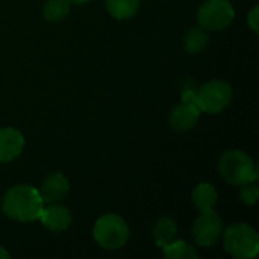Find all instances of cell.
Masks as SVG:
<instances>
[{
  "label": "cell",
  "mask_w": 259,
  "mask_h": 259,
  "mask_svg": "<svg viewBox=\"0 0 259 259\" xmlns=\"http://www.w3.org/2000/svg\"><path fill=\"white\" fill-rule=\"evenodd\" d=\"M44 202L39 191L30 185H15L6 191L2 200V211L12 220L29 223L38 220Z\"/></svg>",
  "instance_id": "6da1fadb"
},
{
  "label": "cell",
  "mask_w": 259,
  "mask_h": 259,
  "mask_svg": "<svg viewBox=\"0 0 259 259\" xmlns=\"http://www.w3.org/2000/svg\"><path fill=\"white\" fill-rule=\"evenodd\" d=\"M220 176L231 185H244L258 179L253 159L241 150H228L219 161Z\"/></svg>",
  "instance_id": "7a4b0ae2"
},
{
  "label": "cell",
  "mask_w": 259,
  "mask_h": 259,
  "mask_svg": "<svg viewBox=\"0 0 259 259\" xmlns=\"http://www.w3.org/2000/svg\"><path fill=\"white\" fill-rule=\"evenodd\" d=\"M225 250L240 259L255 258L259 252L256 231L246 223H234L225 231Z\"/></svg>",
  "instance_id": "3957f363"
},
{
  "label": "cell",
  "mask_w": 259,
  "mask_h": 259,
  "mask_svg": "<svg viewBox=\"0 0 259 259\" xmlns=\"http://www.w3.org/2000/svg\"><path fill=\"white\" fill-rule=\"evenodd\" d=\"M93 235L100 247L117 250L123 247L129 240V226L120 215L106 214L96 222Z\"/></svg>",
  "instance_id": "277c9868"
},
{
  "label": "cell",
  "mask_w": 259,
  "mask_h": 259,
  "mask_svg": "<svg viewBox=\"0 0 259 259\" xmlns=\"http://www.w3.org/2000/svg\"><path fill=\"white\" fill-rule=\"evenodd\" d=\"M232 100L231 85L223 80L206 82L196 91V105L200 112L219 114L222 112Z\"/></svg>",
  "instance_id": "5b68a950"
},
{
  "label": "cell",
  "mask_w": 259,
  "mask_h": 259,
  "mask_svg": "<svg viewBox=\"0 0 259 259\" xmlns=\"http://www.w3.org/2000/svg\"><path fill=\"white\" fill-rule=\"evenodd\" d=\"M234 17V6L228 0H206L197 11V21L205 30H223Z\"/></svg>",
  "instance_id": "8992f818"
},
{
  "label": "cell",
  "mask_w": 259,
  "mask_h": 259,
  "mask_svg": "<svg viewBox=\"0 0 259 259\" xmlns=\"http://www.w3.org/2000/svg\"><path fill=\"white\" fill-rule=\"evenodd\" d=\"M193 237L196 243L202 247H211L217 244L222 237V220L214 209L203 211L200 217L194 222Z\"/></svg>",
  "instance_id": "52a82bcc"
},
{
  "label": "cell",
  "mask_w": 259,
  "mask_h": 259,
  "mask_svg": "<svg viewBox=\"0 0 259 259\" xmlns=\"http://www.w3.org/2000/svg\"><path fill=\"white\" fill-rule=\"evenodd\" d=\"M68 190H70V184H68L67 178L62 173L55 171L44 179V182L38 191H39L42 202L47 205H52V203L62 202L67 197Z\"/></svg>",
  "instance_id": "ba28073f"
},
{
  "label": "cell",
  "mask_w": 259,
  "mask_h": 259,
  "mask_svg": "<svg viewBox=\"0 0 259 259\" xmlns=\"http://www.w3.org/2000/svg\"><path fill=\"white\" fill-rule=\"evenodd\" d=\"M200 117V109L194 103L182 102L170 114V126L175 131L185 132L196 126Z\"/></svg>",
  "instance_id": "9c48e42d"
},
{
  "label": "cell",
  "mask_w": 259,
  "mask_h": 259,
  "mask_svg": "<svg viewBox=\"0 0 259 259\" xmlns=\"http://www.w3.org/2000/svg\"><path fill=\"white\" fill-rule=\"evenodd\" d=\"M24 149V138L20 131L12 127L0 129V162H9L20 156Z\"/></svg>",
  "instance_id": "30bf717a"
},
{
  "label": "cell",
  "mask_w": 259,
  "mask_h": 259,
  "mask_svg": "<svg viewBox=\"0 0 259 259\" xmlns=\"http://www.w3.org/2000/svg\"><path fill=\"white\" fill-rule=\"evenodd\" d=\"M38 220L42 223L44 228L50 231H65L71 225V214L65 206L52 203L47 208H42Z\"/></svg>",
  "instance_id": "8fae6325"
},
{
  "label": "cell",
  "mask_w": 259,
  "mask_h": 259,
  "mask_svg": "<svg viewBox=\"0 0 259 259\" xmlns=\"http://www.w3.org/2000/svg\"><path fill=\"white\" fill-rule=\"evenodd\" d=\"M191 199H193V203L197 209H200L202 212L203 211H209V209H214L217 200H219V194H217V190L211 185V184H199L193 194H191Z\"/></svg>",
  "instance_id": "7c38bea8"
},
{
  "label": "cell",
  "mask_w": 259,
  "mask_h": 259,
  "mask_svg": "<svg viewBox=\"0 0 259 259\" xmlns=\"http://www.w3.org/2000/svg\"><path fill=\"white\" fill-rule=\"evenodd\" d=\"M176 234H178V225L173 219L161 217L156 220V223L153 226V238L159 247L170 244L175 240Z\"/></svg>",
  "instance_id": "4fadbf2b"
},
{
  "label": "cell",
  "mask_w": 259,
  "mask_h": 259,
  "mask_svg": "<svg viewBox=\"0 0 259 259\" xmlns=\"http://www.w3.org/2000/svg\"><path fill=\"white\" fill-rule=\"evenodd\" d=\"M108 12L117 20H126L135 15L140 0H105Z\"/></svg>",
  "instance_id": "5bb4252c"
},
{
  "label": "cell",
  "mask_w": 259,
  "mask_h": 259,
  "mask_svg": "<svg viewBox=\"0 0 259 259\" xmlns=\"http://www.w3.org/2000/svg\"><path fill=\"white\" fill-rule=\"evenodd\" d=\"M209 36L203 27H191L184 36V49L188 53H199L208 46Z\"/></svg>",
  "instance_id": "9a60e30c"
},
{
  "label": "cell",
  "mask_w": 259,
  "mask_h": 259,
  "mask_svg": "<svg viewBox=\"0 0 259 259\" xmlns=\"http://www.w3.org/2000/svg\"><path fill=\"white\" fill-rule=\"evenodd\" d=\"M162 252H164V256L168 259H196L199 258V253L197 250L190 246L188 243L182 241V240H178V241H171L170 244L161 247Z\"/></svg>",
  "instance_id": "2e32d148"
},
{
  "label": "cell",
  "mask_w": 259,
  "mask_h": 259,
  "mask_svg": "<svg viewBox=\"0 0 259 259\" xmlns=\"http://www.w3.org/2000/svg\"><path fill=\"white\" fill-rule=\"evenodd\" d=\"M70 12V0H47L42 8V15L47 21H61Z\"/></svg>",
  "instance_id": "e0dca14e"
},
{
  "label": "cell",
  "mask_w": 259,
  "mask_h": 259,
  "mask_svg": "<svg viewBox=\"0 0 259 259\" xmlns=\"http://www.w3.org/2000/svg\"><path fill=\"white\" fill-rule=\"evenodd\" d=\"M241 191H240V199L246 203V205H255L259 199V190L256 185L250 184H244L241 185Z\"/></svg>",
  "instance_id": "ac0fdd59"
},
{
  "label": "cell",
  "mask_w": 259,
  "mask_h": 259,
  "mask_svg": "<svg viewBox=\"0 0 259 259\" xmlns=\"http://www.w3.org/2000/svg\"><path fill=\"white\" fill-rule=\"evenodd\" d=\"M247 23L250 26V29L253 32L258 33L259 30V8L258 6H253L249 12V17H247Z\"/></svg>",
  "instance_id": "d6986e66"
},
{
  "label": "cell",
  "mask_w": 259,
  "mask_h": 259,
  "mask_svg": "<svg viewBox=\"0 0 259 259\" xmlns=\"http://www.w3.org/2000/svg\"><path fill=\"white\" fill-rule=\"evenodd\" d=\"M0 259H9V253L5 247L0 246Z\"/></svg>",
  "instance_id": "ffe728a7"
},
{
  "label": "cell",
  "mask_w": 259,
  "mask_h": 259,
  "mask_svg": "<svg viewBox=\"0 0 259 259\" xmlns=\"http://www.w3.org/2000/svg\"><path fill=\"white\" fill-rule=\"evenodd\" d=\"M87 2H90V0H70V3H77V5H80V3H87Z\"/></svg>",
  "instance_id": "44dd1931"
}]
</instances>
